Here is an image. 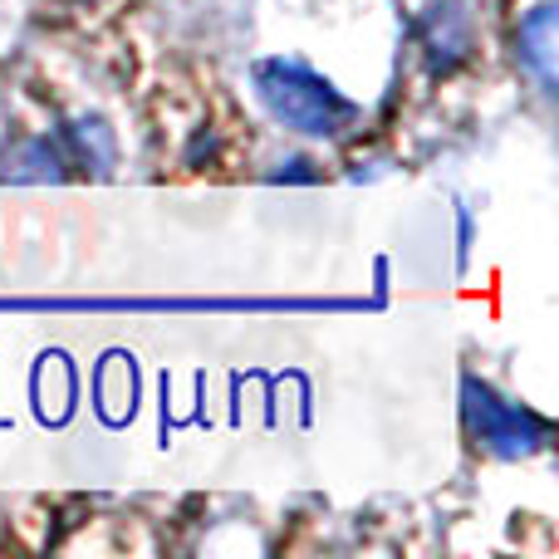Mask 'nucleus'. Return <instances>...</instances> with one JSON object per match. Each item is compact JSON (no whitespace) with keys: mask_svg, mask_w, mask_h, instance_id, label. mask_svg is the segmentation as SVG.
Here are the masks:
<instances>
[{"mask_svg":"<svg viewBox=\"0 0 559 559\" xmlns=\"http://www.w3.org/2000/svg\"><path fill=\"white\" fill-rule=\"evenodd\" d=\"M515 49H521V64L540 79L545 94H555V55H559V25H555V5H535L531 15L515 29Z\"/></svg>","mask_w":559,"mask_h":559,"instance_id":"3","label":"nucleus"},{"mask_svg":"<svg viewBox=\"0 0 559 559\" xmlns=\"http://www.w3.org/2000/svg\"><path fill=\"white\" fill-rule=\"evenodd\" d=\"M472 49V25H466V10L456 0H437L427 10V55L437 69H456Z\"/></svg>","mask_w":559,"mask_h":559,"instance_id":"4","label":"nucleus"},{"mask_svg":"<svg viewBox=\"0 0 559 559\" xmlns=\"http://www.w3.org/2000/svg\"><path fill=\"white\" fill-rule=\"evenodd\" d=\"M251 84H255V98H261L265 114L299 138H338L358 123L354 98L338 94L305 59H285V55L261 59V64L251 69Z\"/></svg>","mask_w":559,"mask_h":559,"instance_id":"1","label":"nucleus"},{"mask_svg":"<svg viewBox=\"0 0 559 559\" xmlns=\"http://www.w3.org/2000/svg\"><path fill=\"white\" fill-rule=\"evenodd\" d=\"M462 413H466V432L481 452L501 456V462H521V456H535L545 442H550V423L535 417L531 407L501 397L496 388H486L481 378H466L462 383Z\"/></svg>","mask_w":559,"mask_h":559,"instance_id":"2","label":"nucleus"}]
</instances>
